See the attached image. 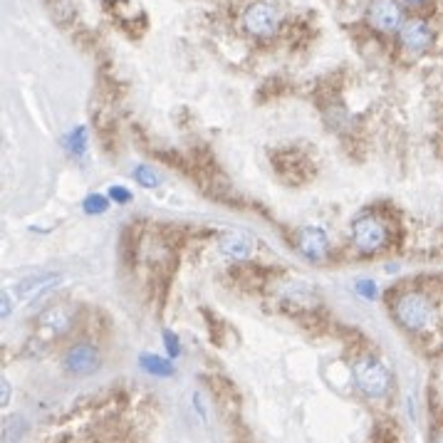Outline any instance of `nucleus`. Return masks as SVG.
<instances>
[{"instance_id": "9d476101", "label": "nucleus", "mask_w": 443, "mask_h": 443, "mask_svg": "<svg viewBox=\"0 0 443 443\" xmlns=\"http://www.w3.org/2000/svg\"><path fill=\"white\" fill-rule=\"evenodd\" d=\"M57 280H60V275H55V273H38V275H30V277H25V280H20L15 292L23 300H35V297H40V295H45L47 290L55 287Z\"/></svg>"}, {"instance_id": "aec40b11", "label": "nucleus", "mask_w": 443, "mask_h": 443, "mask_svg": "<svg viewBox=\"0 0 443 443\" xmlns=\"http://www.w3.org/2000/svg\"><path fill=\"white\" fill-rule=\"evenodd\" d=\"M8 315H10V295L3 290V317H8Z\"/></svg>"}, {"instance_id": "f8f14e48", "label": "nucleus", "mask_w": 443, "mask_h": 443, "mask_svg": "<svg viewBox=\"0 0 443 443\" xmlns=\"http://www.w3.org/2000/svg\"><path fill=\"white\" fill-rule=\"evenodd\" d=\"M139 364L144 372L154 374V377H171L173 374V364L168 360H163V357H156V355H141Z\"/></svg>"}, {"instance_id": "1a4fd4ad", "label": "nucleus", "mask_w": 443, "mask_h": 443, "mask_svg": "<svg viewBox=\"0 0 443 443\" xmlns=\"http://www.w3.org/2000/svg\"><path fill=\"white\" fill-rule=\"evenodd\" d=\"M38 327L45 332H50L52 337L65 335L72 327V310L67 305H52L38 317Z\"/></svg>"}, {"instance_id": "f3484780", "label": "nucleus", "mask_w": 443, "mask_h": 443, "mask_svg": "<svg viewBox=\"0 0 443 443\" xmlns=\"http://www.w3.org/2000/svg\"><path fill=\"white\" fill-rule=\"evenodd\" d=\"M163 342H166V352L171 357H178L181 355V345H178V337L173 335L171 330H163Z\"/></svg>"}, {"instance_id": "6e6552de", "label": "nucleus", "mask_w": 443, "mask_h": 443, "mask_svg": "<svg viewBox=\"0 0 443 443\" xmlns=\"http://www.w3.org/2000/svg\"><path fill=\"white\" fill-rule=\"evenodd\" d=\"M99 364V355L92 345H75L70 352L65 355V369L70 374L84 377V374H92Z\"/></svg>"}, {"instance_id": "39448f33", "label": "nucleus", "mask_w": 443, "mask_h": 443, "mask_svg": "<svg viewBox=\"0 0 443 443\" xmlns=\"http://www.w3.org/2000/svg\"><path fill=\"white\" fill-rule=\"evenodd\" d=\"M369 23L377 30H382V33H397V30H402L406 20L397 0H372V5H369Z\"/></svg>"}, {"instance_id": "412c9836", "label": "nucleus", "mask_w": 443, "mask_h": 443, "mask_svg": "<svg viewBox=\"0 0 443 443\" xmlns=\"http://www.w3.org/2000/svg\"><path fill=\"white\" fill-rule=\"evenodd\" d=\"M404 3H409V5H424V3H429V0H404Z\"/></svg>"}, {"instance_id": "423d86ee", "label": "nucleus", "mask_w": 443, "mask_h": 443, "mask_svg": "<svg viewBox=\"0 0 443 443\" xmlns=\"http://www.w3.org/2000/svg\"><path fill=\"white\" fill-rule=\"evenodd\" d=\"M399 40H402V47L411 55H421V52L429 50L431 45V28L426 20L421 18H411L406 20L399 30Z\"/></svg>"}, {"instance_id": "0eeeda50", "label": "nucleus", "mask_w": 443, "mask_h": 443, "mask_svg": "<svg viewBox=\"0 0 443 443\" xmlns=\"http://www.w3.org/2000/svg\"><path fill=\"white\" fill-rule=\"evenodd\" d=\"M297 250L302 253L307 260H322L330 250V240H327L325 230L317 225H305L297 230Z\"/></svg>"}, {"instance_id": "4468645a", "label": "nucleus", "mask_w": 443, "mask_h": 443, "mask_svg": "<svg viewBox=\"0 0 443 443\" xmlns=\"http://www.w3.org/2000/svg\"><path fill=\"white\" fill-rule=\"evenodd\" d=\"M82 208H84V213H89V215H99L109 208V198L102 196V193H92V196L84 198Z\"/></svg>"}, {"instance_id": "dca6fc26", "label": "nucleus", "mask_w": 443, "mask_h": 443, "mask_svg": "<svg viewBox=\"0 0 443 443\" xmlns=\"http://www.w3.org/2000/svg\"><path fill=\"white\" fill-rule=\"evenodd\" d=\"M355 290L362 295L364 300H374V297H377V295H379L377 282H374V280H360V282L355 285Z\"/></svg>"}, {"instance_id": "20e7f679", "label": "nucleus", "mask_w": 443, "mask_h": 443, "mask_svg": "<svg viewBox=\"0 0 443 443\" xmlns=\"http://www.w3.org/2000/svg\"><path fill=\"white\" fill-rule=\"evenodd\" d=\"M243 28L250 35H258V38L273 35L277 28V10L270 3H263V0L250 3L243 13Z\"/></svg>"}, {"instance_id": "9b49d317", "label": "nucleus", "mask_w": 443, "mask_h": 443, "mask_svg": "<svg viewBox=\"0 0 443 443\" xmlns=\"http://www.w3.org/2000/svg\"><path fill=\"white\" fill-rule=\"evenodd\" d=\"M218 250L223 253L228 260H250L253 258V243L240 233H225L218 240Z\"/></svg>"}, {"instance_id": "f257e3e1", "label": "nucleus", "mask_w": 443, "mask_h": 443, "mask_svg": "<svg viewBox=\"0 0 443 443\" xmlns=\"http://www.w3.org/2000/svg\"><path fill=\"white\" fill-rule=\"evenodd\" d=\"M394 317L406 330H426L429 325H434L436 312L426 295L411 290V292H404L397 297V302H394Z\"/></svg>"}, {"instance_id": "4be33fe9", "label": "nucleus", "mask_w": 443, "mask_h": 443, "mask_svg": "<svg viewBox=\"0 0 443 443\" xmlns=\"http://www.w3.org/2000/svg\"><path fill=\"white\" fill-rule=\"evenodd\" d=\"M434 443H443V434H439V436H436V441Z\"/></svg>"}, {"instance_id": "7ed1b4c3", "label": "nucleus", "mask_w": 443, "mask_h": 443, "mask_svg": "<svg viewBox=\"0 0 443 443\" xmlns=\"http://www.w3.org/2000/svg\"><path fill=\"white\" fill-rule=\"evenodd\" d=\"M352 240L360 253H379L387 245V228L372 215H364L352 225Z\"/></svg>"}, {"instance_id": "ddd939ff", "label": "nucleus", "mask_w": 443, "mask_h": 443, "mask_svg": "<svg viewBox=\"0 0 443 443\" xmlns=\"http://www.w3.org/2000/svg\"><path fill=\"white\" fill-rule=\"evenodd\" d=\"M134 178H136V183L144 188H156L161 183V173L154 171V166H136Z\"/></svg>"}, {"instance_id": "f03ea898", "label": "nucleus", "mask_w": 443, "mask_h": 443, "mask_svg": "<svg viewBox=\"0 0 443 443\" xmlns=\"http://www.w3.org/2000/svg\"><path fill=\"white\" fill-rule=\"evenodd\" d=\"M355 379H357V387L372 399L384 397V394L389 392V384H392L389 369L372 355L362 357V360L355 364Z\"/></svg>"}, {"instance_id": "6ab92c4d", "label": "nucleus", "mask_w": 443, "mask_h": 443, "mask_svg": "<svg viewBox=\"0 0 443 443\" xmlns=\"http://www.w3.org/2000/svg\"><path fill=\"white\" fill-rule=\"evenodd\" d=\"M0 384H3V397H0V404L8 406V402H10V382L3 377V382H0Z\"/></svg>"}, {"instance_id": "2eb2a0df", "label": "nucleus", "mask_w": 443, "mask_h": 443, "mask_svg": "<svg viewBox=\"0 0 443 443\" xmlns=\"http://www.w3.org/2000/svg\"><path fill=\"white\" fill-rule=\"evenodd\" d=\"M70 149L75 151V154H84V151H87V129H84V126H77L70 134Z\"/></svg>"}, {"instance_id": "a211bd4d", "label": "nucleus", "mask_w": 443, "mask_h": 443, "mask_svg": "<svg viewBox=\"0 0 443 443\" xmlns=\"http://www.w3.org/2000/svg\"><path fill=\"white\" fill-rule=\"evenodd\" d=\"M109 198H112L114 203H129L131 201V193L126 191V188H121V186H112V188H109Z\"/></svg>"}]
</instances>
